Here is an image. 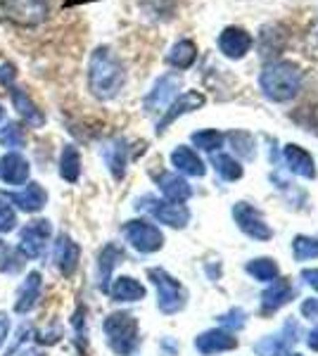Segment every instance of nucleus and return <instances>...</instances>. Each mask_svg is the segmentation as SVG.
<instances>
[{
	"label": "nucleus",
	"instance_id": "26",
	"mask_svg": "<svg viewBox=\"0 0 318 356\" xmlns=\"http://www.w3.org/2000/svg\"><path fill=\"white\" fill-rule=\"evenodd\" d=\"M114 302H141L145 297V288L131 275H119L112 285L107 288Z\"/></svg>",
	"mask_w": 318,
	"mask_h": 356
},
{
	"label": "nucleus",
	"instance_id": "44",
	"mask_svg": "<svg viewBox=\"0 0 318 356\" xmlns=\"http://www.w3.org/2000/svg\"><path fill=\"white\" fill-rule=\"evenodd\" d=\"M10 356H43L40 352H36V349H19V354H10Z\"/></svg>",
	"mask_w": 318,
	"mask_h": 356
},
{
	"label": "nucleus",
	"instance_id": "21",
	"mask_svg": "<svg viewBox=\"0 0 318 356\" xmlns=\"http://www.w3.org/2000/svg\"><path fill=\"white\" fill-rule=\"evenodd\" d=\"M81 250L69 235H60L55 243V266L65 275H72L79 266Z\"/></svg>",
	"mask_w": 318,
	"mask_h": 356
},
{
	"label": "nucleus",
	"instance_id": "23",
	"mask_svg": "<svg viewBox=\"0 0 318 356\" xmlns=\"http://www.w3.org/2000/svg\"><path fill=\"white\" fill-rule=\"evenodd\" d=\"M8 200L17 207V209L29 211V214H31V211L43 209L45 202H48V193H45V188L38 186V183H29L24 191L13 193Z\"/></svg>",
	"mask_w": 318,
	"mask_h": 356
},
{
	"label": "nucleus",
	"instance_id": "18",
	"mask_svg": "<svg viewBox=\"0 0 318 356\" xmlns=\"http://www.w3.org/2000/svg\"><path fill=\"white\" fill-rule=\"evenodd\" d=\"M157 186H159L161 195H164L169 202L183 204L190 195H193V188H190V183L186 181V178L178 176V174H171V171H164V174L157 176Z\"/></svg>",
	"mask_w": 318,
	"mask_h": 356
},
{
	"label": "nucleus",
	"instance_id": "42",
	"mask_svg": "<svg viewBox=\"0 0 318 356\" xmlns=\"http://www.w3.org/2000/svg\"><path fill=\"white\" fill-rule=\"evenodd\" d=\"M8 328H10V318H8V314L0 312V347H3L5 337H8Z\"/></svg>",
	"mask_w": 318,
	"mask_h": 356
},
{
	"label": "nucleus",
	"instance_id": "5",
	"mask_svg": "<svg viewBox=\"0 0 318 356\" xmlns=\"http://www.w3.org/2000/svg\"><path fill=\"white\" fill-rule=\"evenodd\" d=\"M148 278L154 283L157 288V304H159V312L161 314H178L183 307H186V290L183 285L178 283L176 278H171L164 268H150Z\"/></svg>",
	"mask_w": 318,
	"mask_h": 356
},
{
	"label": "nucleus",
	"instance_id": "22",
	"mask_svg": "<svg viewBox=\"0 0 318 356\" xmlns=\"http://www.w3.org/2000/svg\"><path fill=\"white\" fill-rule=\"evenodd\" d=\"M10 97H13L15 110H17V114H19L22 119H24V124L33 126V129H40V126L45 124L43 112L38 110L36 102H33L31 97H29L22 88H17V86H13V88H10Z\"/></svg>",
	"mask_w": 318,
	"mask_h": 356
},
{
	"label": "nucleus",
	"instance_id": "19",
	"mask_svg": "<svg viewBox=\"0 0 318 356\" xmlns=\"http://www.w3.org/2000/svg\"><path fill=\"white\" fill-rule=\"evenodd\" d=\"M294 295H297V290H294L292 283H287V280H273V285H271L269 290H264V295H262V312L276 314L278 309L285 307Z\"/></svg>",
	"mask_w": 318,
	"mask_h": 356
},
{
	"label": "nucleus",
	"instance_id": "15",
	"mask_svg": "<svg viewBox=\"0 0 318 356\" xmlns=\"http://www.w3.org/2000/svg\"><path fill=\"white\" fill-rule=\"evenodd\" d=\"M31 174V166L19 152H8L0 157V181L8 183V186H22L29 181Z\"/></svg>",
	"mask_w": 318,
	"mask_h": 356
},
{
	"label": "nucleus",
	"instance_id": "37",
	"mask_svg": "<svg viewBox=\"0 0 318 356\" xmlns=\"http://www.w3.org/2000/svg\"><path fill=\"white\" fill-rule=\"evenodd\" d=\"M17 226V214L15 207L10 204V200L5 195H0V233H10Z\"/></svg>",
	"mask_w": 318,
	"mask_h": 356
},
{
	"label": "nucleus",
	"instance_id": "30",
	"mask_svg": "<svg viewBox=\"0 0 318 356\" xmlns=\"http://www.w3.org/2000/svg\"><path fill=\"white\" fill-rule=\"evenodd\" d=\"M212 164L214 169H216V174L223 178V181H238L242 178V166L235 157H230V154H223V152H216L212 157Z\"/></svg>",
	"mask_w": 318,
	"mask_h": 356
},
{
	"label": "nucleus",
	"instance_id": "29",
	"mask_svg": "<svg viewBox=\"0 0 318 356\" xmlns=\"http://www.w3.org/2000/svg\"><path fill=\"white\" fill-rule=\"evenodd\" d=\"M60 176L67 183H77L81 176V154L74 145H67L60 154Z\"/></svg>",
	"mask_w": 318,
	"mask_h": 356
},
{
	"label": "nucleus",
	"instance_id": "6",
	"mask_svg": "<svg viewBox=\"0 0 318 356\" xmlns=\"http://www.w3.org/2000/svg\"><path fill=\"white\" fill-rule=\"evenodd\" d=\"M138 209L150 211L159 223H166L171 228H186L190 221V209L186 204L169 202V200H157V197H143L138 202Z\"/></svg>",
	"mask_w": 318,
	"mask_h": 356
},
{
	"label": "nucleus",
	"instance_id": "41",
	"mask_svg": "<svg viewBox=\"0 0 318 356\" xmlns=\"http://www.w3.org/2000/svg\"><path fill=\"white\" fill-rule=\"evenodd\" d=\"M302 278H304L306 285H311L314 290H318V268H304Z\"/></svg>",
	"mask_w": 318,
	"mask_h": 356
},
{
	"label": "nucleus",
	"instance_id": "14",
	"mask_svg": "<svg viewBox=\"0 0 318 356\" xmlns=\"http://www.w3.org/2000/svg\"><path fill=\"white\" fill-rule=\"evenodd\" d=\"M235 347H238V340L233 337V332L225 330V328L205 330L202 335L195 337V349L205 356L218 354V352H230V349H235Z\"/></svg>",
	"mask_w": 318,
	"mask_h": 356
},
{
	"label": "nucleus",
	"instance_id": "17",
	"mask_svg": "<svg viewBox=\"0 0 318 356\" xmlns=\"http://www.w3.org/2000/svg\"><path fill=\"white\" fill-rule=\"evenodd\" d=\"M40 288H43V275L38 271H31L26 275V280L19 285L17 290V302H15V312L17 314H29L33 307L38 304Z\"/></svg>",
	"mask_w": 318,
	"mask_h": 356
},
{
	"label": "nucleus",
	"instance_id": "40",
	"mask_svg": "<svg viewBox=\"0 0 318 356\" xmlns=\"http://www.w3.org/2000/svg\"><path fill=\"white\" fill-rule=\"evenodd\" d=\"M302 314L306 316V318H318V297L304 300V304H302Z\"/></svg>",
	"mask_w": 318,
	"mask_h": 356
},
{
	"label": "nucleus",
	"instance_id": "46",
	"mask_svg": "<svg viewBox=\"0 0 318 356\" xmlns=\"http://www.w3.org/2000/svg\"><path fill=\"white\" fill-rule=\"evenodd\" d=\"M285 356H302V354H297V352H287Z\"/></svg>",
	"mask_w": 318,
	"mask_h": 356
},
{
	"label": "nucleus",
	"instance_id": "32",
	"mask_svg": "<svg viewBox=\"0 0 318 356\" xmlns=\"http://www.w3.org/2000/svg\"><path fill=\"white\" fill-rule=\"evenodd\" d=\"M223 134L216 129H205V131H198V134L190 136V140H193L195 147H200V150L205 152H218L223 145Z\"/></svg>",
	"mask_w": 318,
	"mask_h": 356
},
{
	"label": "nucleus",
	"instance_id": "31",
	"mask_svg": "<svg viewBox=\"0 0 318 356\" xmlns=\"http://www.w3.org/2000/svg\"><path fill=\"white\" fill-rule=\"evenodd\" d=\"M245 268L254 280H262V283H273V280H278V264L273 259H266V257L252 259Z\"/></svg>",
	"mask_w": 318,
	"mask_h": 356
},
{
	"label": "nucleus",
	"instance_id": "28",
	"mask_svg": "<svg viewBox=\"0 0 318 356\" xmlns=\"http://www.w3.org/2000/svg\"><path fill=\"white\" fill-rule=\"evenodd\" d=\"M124 259V252L119 250L117 245H107L105 250L100 252V257H97V285H100V290L109 288V275H112L114 266Z\"/></svg>",
	"mask_w": 318,
	"mask_h": 356
},
{
	"label": "nucleus",
	"instance_id": "9",
	"mask_svg": "<svg viewBox=\"0 0 318 356\" xmlns=\"http://www.w3.org/2000/svg\"><path fill=\"white\" fill-rule=\"evenodd\" d=\"M233 219L238 223L240 231L254 240H271V235H273L269 228V223L264 221L262 211L254 209V207L247 202H238L233 207Z\"/></svg>",
	"mask_w": 318,
	"mask_h": 356
},
{
	"label": "nucleus",
	"instance_id": "4",
	"mask_svg": "<svg viewBox=\"0 0 318 356\" xmlns=\"http://www.w3.org/2000/svg\"><path fill=\"white\" fill-rule=\"evenodd\" d=\"M0 13L17 26L33 29L48 19L50 5L48 0H0Z\"/></svg>",
	"mask_w": 318,
	"mask_h": 356
},
{
	"label": "nucleus",
	"instance_id": "47",
	"mask_svg": "<svg viewBox=\"0 0 318 356\" xmlns=\"http://www.w3.org/2000/svg\"><path fill=\"white\" fill-rule=\"evenodd\" d=\"M0 250H3V243H0Z\"/></svg>",
	"mask_w": 318,
	"mask_h": 356
},
{
	"label": "nucleus",
	"instance_id": "24",
	"mask_svg": "<svg viewBox=\"0 0 318 356\" xmlns=\"http://www.w3.org/2000/svg\"><path fill=\"white\" fill-rule=\"evenodd\" d=\"M171 164L176 166V171H181V174H186V176L202 178L207 174L205 162H202V159L198 157V152L188 145H178L176 150L171 152Z\"/></svg>",
	"mask_w": 318,
	"mask_h": 356
},
{
	"label": "nucleus",
	"instance_id": "33",
	"mask_svg": "<svg viewBox=\"0 0 318 356\" xmlns=\"http://www.w3.org/2000/svg\"><path fill=\"white\" fill-rule=\"evenodd\" d=\"M26 143V136H24V126L17 124V122H10L0 129V145L5 147H24Z\"/></svg>",
	"mask_w": 318,
	"mask_h": 356
},
{
	"label": "nucleus",
	"instance_id": "27",
	"mask_svg": "<svg viewBox=\"0 0 318 356\" xmlns=\"http://www.w3.org/2000/svg\"><path fill=\"white\" fill-rule=\"evenodd\" d=\"M198 60V45H195L190 38H183V41L173 43L171 50L166 53V62L173 67V69H190Z\"/></svg>",
	"mask_w": 318,
	"mask_h": 356
},
{
	"label": "nucleus",
	"instance_id": "36",
	"mask_svg": "<svg viewBox=\"0 0 318 356\" xmlns=\"http://www.w3.org/2000/svg\"><path fill=\"white\" fill-rule=\"evenodd\" d=\"M22 268H24V254H19V250H5L0 257V271L19 273Z\"/></svg>",
	"mask_w": 318,
	"mask_h": 356
},
{
	"label": "nucleus",
	"instance_id": "34",
	"mask_svg": "<svg viewBox=\"0 0 318 356\" xmlns=\"http://www.w3.org/2000/svg\"><path fill=\"white\" fill-rule=\"evenodd\" d=\"M228 140L233 143L235 154H240L242 159H254V154H257V147H254L252 134H247V131H233V134L228 136Z\"/></svg>",
	"mask_w": 318,
	"mask_h": 356
},
{
	"label": "nucleus",
	"instance_id": "16",
	"mask_svg": "<svg viewBox=\"0 0 318 356\" xmlns=\"http://www.w3.org/2000/svg\"><path fill=\"white\" fill-rule=\"evenodd\" d=\"M283 159H285L287 169H290L292 174L309 178V181H314L316 178V162H314V157L304 150V147L292 145L290 143V145H285V150H283Z\"/></svg>",
	"mask_w": 318,
	"mask_h": 356
},
{
	"label": "nucleus",
	"instance_id": "2",
	"mask_svg": "<svg viewBox=\"0 0 318 356\" xmlns=\"http://www.w3.org/2000/svg\"><path fill=\"white\" fill-rule=\"evenodd\" d=\"M304 74L290 60H271L266 62L259 74V88L273 102H287L302 90Z\"/></svg>",
	"mask_w": 318,
	"mask_h": 356
},
{
	"label": "nucleus",
	"instance_id": "25",
	"mask_svg": "<svg viewBox=\"0 0 318 356\" xmlns=\"http://www.w3.org/2000/svg\"><path fill=\"white\" fill-rule=\"evenodd\" d=\"M102 157H105L109 171H112V176L117 178V181L119 178H124L126 162H129V147H126L124 138H114V140H109L107 145L102 147Z\"/></svg>",
	"mask_w": 318,
	"mask_h": 356
},
{
	"label": "nucleus",
	"instance_id": "20",
	"mask_svg": "<svg viewBox=\"0 0 318 356\" xmlns=\"http://www.w3.org/2000/svg\"><path fill=\"white\" fill-rule=\"evenodd\" d=\"M285 43H287V33L280 24H269L259 31V55L264 60L280 55L285 50Z\"/></svg>",
	"mask_w": 318,
	"mask_h": 356
},
{
	"label": "nucleus",
	"instance_id": "38",
	"mask_svg": "<svg viewBox=\"0 0 318 356\" xmlns=\"http://www.w3.org/2000/svg\"><path fill=\"white\" fill-rule=\"evenodd\" d=\"M218 323H221L223 328L240 330L242 325H245V312H242V309H230L228 314L218 316Z\"/></svg>",
	"mask_w": 318,
	"mask_h": 356
},
{
	"label": "nucleus",
	"instance_id": "10",
	"mask_svg": "<svg viewBox=\"0 0 318 356\" xmlns=\"http://www.w3.org/2000/svg\"><path fill=\"white\" fill-rule=\"evenodd\" d=\"M178 86H181V76H176V74H164V76H159L157 81H154L152 90L145 95V102H143L145 112L148 114L164 112L166 107L171 105L173 97H176Z\"/></svg>",
	"mask_w": 318,
	"mask_h": 356
},
{
	"label": "nucleus",
	"instance_id": "7",
	"mask_svg": "<svg viewBox=\"0 0 318 356\" xmlns=\"http://www.w3.org/2000/svg\"><path fill=\"white\" fill-rule=\"evenodd\" d=\"M50 235H53V226H50L48 219L26 223L19 233V247H17V250H19L26 259H36V257H40L45 252V245H48Z\"/></svg>",
	"mask_w": 318,
	"mask_h": 356
},
{
	"label": "nucleus",
	"instance_id": "12",
	"mask_svg": "<svg viewBox=\"0 0 318 356\" xmlns=\"http://www.w3.org/2000/svg\"><path fill=\"white\" fill-rule=\"evenodd\" d=\"M207 102V97L198 93V90H186V93H181L178 97H173L171 100V105L164 110V117L159 119V124H157V134H164L169 126L176 122L178 117H183V114H188V112H195V110H200L202 105Z\"/></svg>",
	"mask_w": 318,
	"mask_h": 356
},
{
	"label": "nucleus",
	"instance_id": "3",
	"mask_svg": "<svg viewBox=\"0 0 318 356\" xmlns=\"http://www.w3.org/2000/svg\"><path fill=\"white\" fill-rule=\"evenodd\" d=\"M105 335L109 347L119 356H131L138 347V321L131 314H109L105 318Z\"/></svg>",
	"mask_w": 318,
	"mask_h": 356
},
{
	"label": "nucleus",
	"instance_id": "39",
	"mask_svg": "<svg viewBox=\"0 0 318 356\" xmlns=\"http://www.w3.org/2000/svg\"><path fill=\"white\" fill-rule=\"evenodd\" d=\"M15 79H17V67L13 65V62H3V65H0V86L13 88Z\"/></svg>",
	"mask_w": 318,
	"mask_h": 356
},
{
	"label": "nucleus",
	"instance_id": "45",
	"mask_svg": "<svg viewBox=\"0 0 318 356\" xmlns=\"http://www.w3.org/2000/svg\"><path fill=\"white\" fill-rule=\"evenodd\" d=\"M3 117H5V110H3V105H0V122H3Z\"/></svg>",
	"mask_w": 318,
	"mask_h": 356
},
{
	"label": "nucleus",
	"instance_id": "11",
	"mask_svg": "<svg viewBox=\"0 0 318 356\" xmlns=\"http://www.w3.org/2000/svg\"><path fill=\"white\" fill-rule=\"evenodd\" d=\"M216 43L223 57H228V60H242V57L252 50L254 38H252V33L245 31L242 26H225L223 31L218 33Z\"/></svg>",
	"mask_w": 318,
	"mask_h": 356
},
{
	"label": "nucleus",
	"instance_id": "13",
	"mask_svg": "<svg viewBox=\"0 0 318 356\" xmlns=\"http://www.w3.org/2000/svg\"><path fill=\"white\" fill-rule=\"evenodd\" d=\"M297 332H299L297 321H287L278 335L262 337V340L254 344V352H257L259 356H280L287 349V344H292L294 340H297Z\"/></svg>",
	"mask_w": 318,
	"mask_h": 356
},
{
	"label": "nucleus",
	"instance_id": "1",
	"mask_svg": "<svg viewBox=\"0 0 318 356\" xmlns=\"http://www.w3.org/2000/svg\"><path fill=\"white\" fill-rule=\"evenodd\" d=\"M126 83V69L112 48L100 45L88 60V88L97 100H112Z\"/></svg>",
	"mask_w": 318,
	"mask_h": 356
},
{
	"label": "nucleus",
	"instance_id": "43",
	"mask_svg": "<svg viewBox=\"0 0 318 356\" xmlns=\"http://www.w3.org/2000/svg\"><path fill=\"white\" fill-rule=\"evenodd\" d=\"M306 344H309L314 352H318V325H316V328H311L309 337H306Z\"/></svg>",
	"mask_w": 318,
	"mask_h": 356
},
{
	"label": "nucleus",
	"instance_id": "8",
	"mask_svg": "<svg viewBox=\"0 0 318 356\" xmlns=\"http://www.w3.org/2000/svg\"><path fill=\"white\" fill-rule=\"evenodd\" d=\"M124 235L138 252H143V254H152V252L161 250V245H164L161 231L148 221H129L124 226Z\"/></svg>",
	"mask_w": 318,
	"mask_h": 356
},
{
	"label": "nucleus",
	"instance_id": "35",
	"mask_svg": "<svg viewBox=\"0 0 318 356\" xmlns=\"http://www.w3.org/2000/svg\"><path fill=\"white\" fill-rule=\"evenodd\" d=\"M292 252L297 261L316 259L318 257V238H309V235H297L292 243Z\"/></svg>",
	"mask_w": 318,
	"mask_h": 356
}]
</instances>
